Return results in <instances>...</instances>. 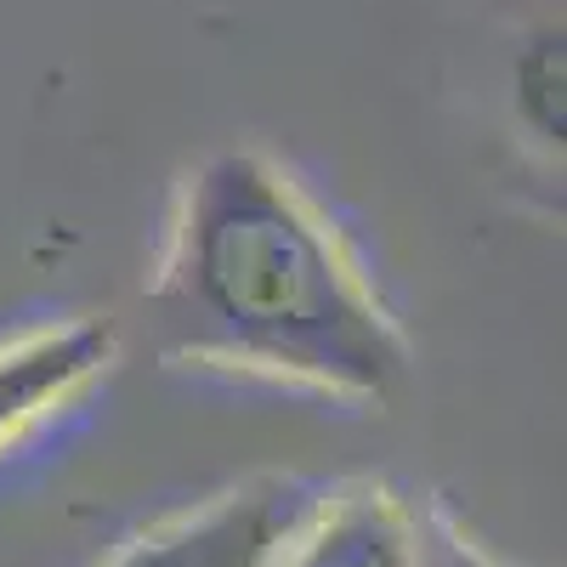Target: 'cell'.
Returning a JSON list of instances; mask_svg holds the SVG:
<instances>
[{
	"label": "cell",
	"mask_w": 567,
	"mask_h": 567,
	"mask_svg": "<svg viewBox=\"0 0 567 567\" xmlns=\"http://www.w3.org/2000/svg\"><path fill=\"white\" fill-rule=\"evenodd\" d=\"M114 347L120 336L109 318H74L0 347V449L63 409L91 374H103L114 363Z\"/></svg>",
	"instance_id": "cell-4"
},
{
	"label": "cell",
	"mask_w": 567,
	"mask_h": 567,
	"mask_svg": "<svg viewBox=\"0 0 567 567\" xmlns=\"http://www.w3.org/2000/svg\"><path fill=\"white\" fill-rule=\"evenodd\" d=\"M420 567H505V561H494L443 505H425L420 511Z\"/></svg>",
	"instance_id": "cell-6"
},
{
	"label": "cell",
	"mask_w": 567,
	"mask_h": 567,
	"mask_svg": "<svg viewBox=\"0 0 567 567\" xmlns=\"http://www.w3.org/2000/svg\"><path fill=\"white\" fill-rule=\"evenodd\" d=\"M301 505L307 494L296 483L261 477L210 499L194 516H176V523L131 539L103 567H267Z\"/></svg>",
	"instance_id": "cell-2"
},
{
	"label": "cell",
	"mask_w": 567,
	"mask_h": 567,
	"mask_svg": "<svg viewBox=\"0 0 567 567\" xmlns=\"http://www.w3.org/2000/svg\"><path fill=\"white\" fill-rule=\"evenodd\" d=\"M511 109L539 148L561 154V131H567V45H561V29H539V34L523 40V52L511 63Z\"/></svg>",
	"instance_id": "cell-5"
},
{
	"label": "cell",
	"mask_w": 567,
	"mask_h": 567,
	"mask_svg": "<svg viewBox=\"0 0 567 567\" xmlns=\"http://www.w3.org/2000/svg\"><path fill=\"white\" fill-rule=\"evenodd\" d=\"M176 352L386 403L409 341L329 216L261 154H216L187 176L154 278Z\"/></svg>",
	"instance_id": "cell-1"
},
{
	"label": "cell",
	"mask_w": 567,
	"mask_h": 567,
	"mask_svg": "<svg viewBox=\"0 0 567 567\" xmlns=\"http://www.w3.org/2000/svg\"><path fill=\"white\" fill-rule=\"evenodd\" d=\"M267 567H420V511L386 483L307 494Z\"/></svg>",
	"instance_id": "cell-3"
}]
</instances>
